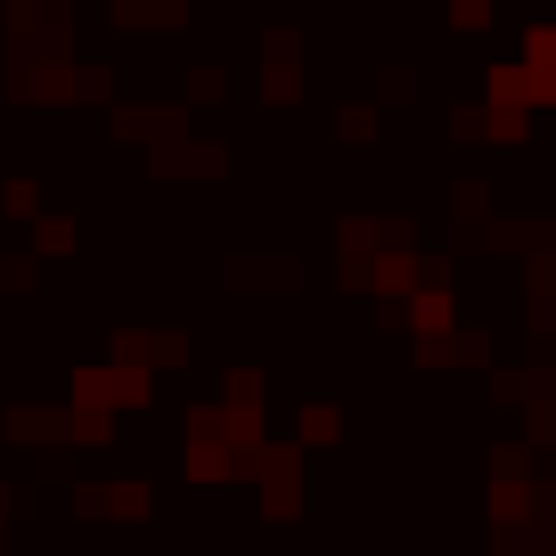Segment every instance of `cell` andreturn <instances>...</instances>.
Listing matches in <instances>:
<instances>
[{
	"mask_svg": "<svg viewBox=\"0 0 556 556\" xmlns=\"http://www.w3.org/2000/svg\"><path fill=\"white\" fill-rule=\"evenodd\" d=\"M222 90H229L222 66H189V99H197V106H222Z\"/></svg>",
	"mask_w": 556,
	"mask_h": 556,
	"instance_id": "cell-3",
	"label": "cell"
},
{
	"mask_svg": "<svg viewBox=\"0 0 556 556\" xmlns=\"http://www.w3.org/2000/svg\"><path fill=\"white\" fill-rule=\"evenodd\" d=\"M74 409H156V368H131V361H99V368H74Z\"/></svg>",
	"mask_w": 556,
	"mask_h": 556,
	"instance_id": "cell-1",
	"label": "cell"
},
{
	"mask_svg": "<svg viewBox=\"0 0 556 556\" xmlns=\"http://www.w3.org/2000/svg\"><path fill=\"white\" fill-rule=\"evenodd\" d=\"M451 25H458V34H483V25H491V0H451Z\"/></svg>",
	"mask_w": 556,
	"mask_h": 556,
	"instance_id": "cell-5",
	"label": "cell"
},
{
	"mask_svg": "<svg viewBox=\"0 0 556 556\" xmlns=\"http://www.w3.org/2000/svg\"><path fill=\"white\" fill-rule=\"evenodd\" d=\"M344 434V417L328 409V401H312V409H303V442H336Z\"/></svg>",
	"mask_w": 556,
	"mask_h": 556,
	"instance_id": "cell-4",
	"label": "cell"
},
{
	"mask_svg": "<svg viewBox=\"0 0 556 556\" xmlns=\"http://www.w3.org/2000/svg\"><path fill=\"white\" fill-rule=\"evenodd\" d=\"M336 131H344V139H377V106H344V115H336Z\"/></svg>",
	"mask_w": 556,
	"mask_h": 556,
	"instance_id": "cell-6",
	"label": "cell"
},
{
	"mask_svg": "<svg viewBox=\"0 0 556 556\" xmlns=\"http://www.w3.org/2000/svg\"><path fill=\"white\" fill-rule=\"evenodd\" d=\"M0 205H9V213H34L41 189H34V180H9V189H0Z\"/></svg>",
	"mask_w": 556,
	"mask_h": 556,
	"instance_id": "cell-8",
	"label": "cell"
},
{
	"mask_svg": "<svg viewBox=\"0 0 556 556\" xmlns=\"http://www.w3.org/2000/svg\"><path fill=\"white\" fill-rule=\"evenodd\" d=\"M34 254H41V262H66V254H74V222H66V213L34 222Z\"/></svg>",
	"mask_w": 556,
	"mask_h": 556,
	"instance_id": "cell-2",
	"label": "cell"
},
{
	"mask_svg": "<svg viewBox=\"0 0 556 556\" xmlns=\"http://www.w3.org/2000/svg\"><path fill=\"white\" fill-rule=\"evenodd\" d=\"M377 90H384V99H417V74H409V66H384Z\"/></svg>",
	"mask_w": 556,
	"mask_h": 556,
	"instance_id": "cell-7",
	"label": "cell"
}]
</instances>
